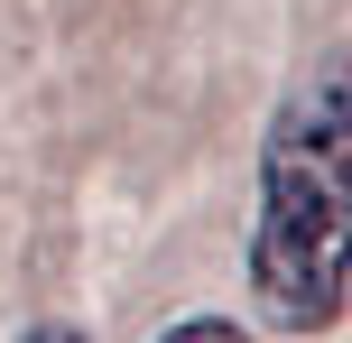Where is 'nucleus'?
<instances>
[{"label": "nucleus", "instance_id": "f03ea898", "mask_svg": "<svg viewBox=\"0 0 352 343\" xmlns=\"http://www.w3.org/2000/svg\"><path fill=\"white\" fill-rule=\"evenodd\" d=\"M158 343H250V325H232V316H186V325H167Z\"/></svg>", "mask_w": 352, "mask_h": 343}, {"label": "nucleus", "instance_id": "f257e3e1", "mask_svg": "<svg viewBox=\"0 0 352 343\" xmlns=\"http://www.w3.org/2000/svg\"><path fill=\"white\" fill-rule=\"evenodd\" d=\"M250 297L278 334H324L352 307V47L316 56L269 111Z\"/></svg>", "mask_w": 352, "mask_h": 343}, {"label": "nucleus", "instance_id": "7ed1b4c3", "mask_svg": "<svg viewBox=\"0 0 352 343\" xmlns=\"http://www.w3.org/2000/svg\"><path fill=\"white\" fill-rule=\"evenodd\" d=\"M28 343H74V334H28Z\"/></svg>", "mask_w": 352, "mask_h": 343}]
</instances>
